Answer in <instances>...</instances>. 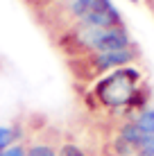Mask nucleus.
Masks as SVG:
<instances>
[{
  "mask_svg": "<svg viewBox=\"0 0 154 156\" xmlns=\"http://www.w3.org/2000/svg\"><path fill=\"white\" fill-rule=\"evenodd\" d=\"M141 86H143V73L138 70L136 63H131V66L118 68L113 73L98 77L95 84H91L88 98L95 100V106H100V109L127 113Z\"/></svg>",
  "mask_w": 154,
  "mask_h": 156,
  "instance_id": "f257e3e1",
  "label": "nucleus"
},
{
  "mask_svg": "<svg viewBox=\"0 0 154 156\" xmlns=\"http://www.w3.org/2000/svg\"><path fill=\"white\" fill-rule=\"evenodd\" d=\"M59 145H52L48 140H32L25 145V156H57Z\"/></svg>",
  "mask_w": 154,
  "mask_h": 156,
  "instance_id": "423d86ee",
  "label": "nucleus"
},
{
  "mask_svg": "<svg viewBox=\"0 0 154 156\" xmlns=\"http://www.w3.org/2000/svg\"><path fill=\"white\" fill-rule=\"evenodd\" d=\"M129 2H134V5H138V2H141V0H129Z\"/></svg>",
  "mask_w": 154,
  "mask_h": 156,
  "instance_id": "9b49d317",
  "label": "nucleus"
},
{
  "mask_svg": "<svg viewBox=\"0 0 154 156\" xmlns=\"http://www.w3.org/2000/svg\"><path fill=\"white\" fill-rule=\"evenodd\" d=\"M86 70H88V79L102 77L107 73H113L118 68L131 66L138 59L136 48H125V50H113V52H98V55H86Z\"/></svg>",
  "mask_w": 154,
  "mask_h": 156,
  "instance_id": "7ed1b4c3",
  "label": "nucleus"
},
{
  "mask_svg": "<svg viewBox=\"0 0 154 156\" xmlns=\"http://www.w3.org/2000/svg\"><path fill=\"white\" fill-rule=\"evenodd\" d=\"M0 156H25V143H16V145H12V147L2 149Z\"/></svg>",
  "mask_w": 154,
  "mask_h": 156,
  "instance_id": "1a4fd4ad",
  "label": "nucleus"
},
{
  "mask_svg": "<svg viewBox=\"0 0 154 156\" xmlns=\"http://www.w3.org/2000/svg\"><path fill=\"white\" fill-rule=\"evenodd\" d=\"M57 156H88V154L77 143H61L59 149H57Z\"/></svg>",
  "mask_w": 154,
  "mask_h": 156,
  "instance_id": "6e6552de",
  "label": "nucleus"
},
{
  "mask_svg": "<svg viewBox=\"0 0 154 156\" xmlns=\"http://www.w3.org/2000/svg\"><path fill=\"white\" fill-rule=\"evenodd\" d=\"M136 156H154V143H152V145H147L145 149H141V152L136 154Z\"/></svg>",
  "mask_w": 154,
  "mask_h": 156,
  "instance_id": "9d476101",
  "label": "nucleus"
},
{
  "mask_svg": "<svg viewBox=\"0 0 154 156\" xmlns=\"http://www.w3.org/2000/svg\"><path fill=\"white\" fill-rule=\"evenodd\" d=\"M86 27H125V20L111 0H93L91 9L77 20Z\"/></svg>",
  "mask_w": 154,
  "mask_h": 156,
  "instance_id": "20e7f679",
  "label": "nucleus"
},
{
  "mask_svg": "<svg viewBox=\"0 0 154 156\" xmlns=\"http://www.w3.org/2000/svg\"><path fill=\"white\" fill-rule=\"evenodd\" d=\"M20 138H23V129L16 127V125H0V152L7 147H12V145L20 143Z\"/></svg>",
  "mask_w": 154,
  "mask_h": 156,
  "instance_id": "39448f33",
  "label": "nucleus"
},
{
  "mask_svg": "<svg viewBox=\"0 0 154 156\" xmlns=\"http://www.w3.org/2000/svg\"><path fill=\"white\" fill-rule=\"evenodd\" d=\"M73 45L77 55H98V52H113L134 48L131 36L127 27H86V25H75L70 32Z\"/></svg>",
  "mask_w": 154,
  "mask_h": 156,
  "instance_id": "f03ea898",
  "label": "nucleus"
},
{
  "mask_svg": "<svg viewBox=\"0 0 154 156\" xmlns=\"http://www.w3.org/2000/svg\"><path fill=\"white\" fill-rule=\"evenodd\" d=\"M134 122L141 127V131L145 133V136H150L152 140H154V109H143L141 113H136L134 115Z\"/></svg>",
  "mask_w": 154,
  "mask_h": 156,
  "instance_id": "0eeeda50",
  "label": "nucleus"
}]
</instances>
